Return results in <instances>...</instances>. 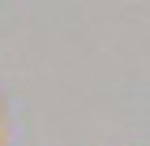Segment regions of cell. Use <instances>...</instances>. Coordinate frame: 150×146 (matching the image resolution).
<instances>
[{"label":"cell","mask_w":150,"mask_h":146,"mask_svg":"<svg viewBox=\"0 0 150 146\" xmlns=\"http://www.w3.org/2000/svg\"><path fill=\"white\" fill-rule=\"evenodd\" d=\"M0 146H4V94H0Z\"/></svg>","instance_id":"1"}]
</instances>
